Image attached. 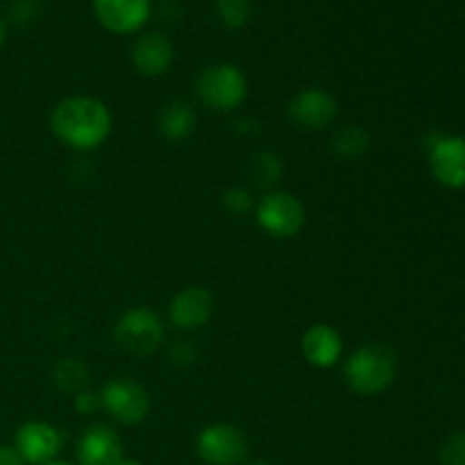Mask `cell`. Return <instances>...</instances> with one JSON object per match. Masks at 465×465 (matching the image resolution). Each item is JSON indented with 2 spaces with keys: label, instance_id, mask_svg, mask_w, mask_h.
Instances as JSON below:
<instances>
[{
  "label": "cell",
  "instance_id": "obj_1",
  "mask_svg": "<svg viewBox=\"0 0 465 465\" xmlns=\"http://www.w3.org/2000/svg\"><path fill=\"white\" fill-rule=\"evenodd\" d=\"M50 130L66 148L89 153L112 134V112L94 95H68L50 112Z\"/></svg>",
  "mask_w": 465,
  "mask_h": 465
},
{
  "label": "cell",
  "instance_id": "obj_2",
  "mask_svg": "<svg viewBox=\"0 0 465 465\" xmlns=\"http://www.w3.org/2000/svg\"><path fill=\"white\" fill-rule=\"evenodd\" d=\"M348 389L359 398L384 393L398 377V354L384 343H366L354 350L343 366Z\"/></svg>",
  "mask_w": 465,
  "mask_h": 465
},
{
  "label": "cell",
  "instance_id": "obj_3",
  "mask_svg": "<svg viewBox=\"0 0 465 465\" xmlns=\"http://www.w3.org/2000/svg\"><path fill=\"white\" fill-rule=\"evenodd\" d=\"M195 94L213 112H232L248 98V80L234 64H213L200 71Z\"/></svg>",
  "mask_w": 465,
  "mask_h": 465
},
{
  "label": "cell",
  "instance_id": "obj_4",
  "mask_svg": "<svg viewBox=\"0 0 465 465\" xmlns=\"http://www.w3.org/2000/svg\"><path fill=\"white\" fill-rule=\"evenodd\" d=\"M118 348L132 357H150L163 341L162 318L148 307H132L123 313L114 327Z\"/></svg>",
  "mask_w": 465,
  "mask_h": 465
},
{
  "label": "cell",
  "instance_id": "obj_5",
  "mask_svg": "<svg viewBox=\"0 0 465 465\" xmlns=\"http://www.w3.org/2000/svg\"><path fill=\"white\" fill-rule=\"evenodd\" d=\"M248 450V436L230 422L207 425L195 439V452L204 465H241Z\"/></svg>",
  "mask_w": 465,
  "mask_h": 465
},
{
  "label": "cell",
  "instance_id": "obj_6",
  "mask_svg": "<svg viewBox=\"0 0 465 465\" xmlns=\"http://www.w3.org/2000/svg\"><path fill=\"white\" fill-rule=\"evenodd\" d=\"M304 207L293 193L271 191L257 204V223L272 239H293L304 227Z\"/></svg>",
  "mask_w": 465,
  "mask_h": 465
},
{
  "label": "cell",
  "instance_id": "obj_7",
  "mask_svg": "<svg viewBox=\"0 0 465 465\" xmlns=\"http://www.w3.org/2000/svg\"><path fill=\"white\" fill-rule=\"evenodd\" d=\"M100 400L104 411L121 425H139L150 413L148 391L127 377L109 380L100 391Z\"/></svg>",
  "mask_w": 465,
  "mask_h": 465
},
{
  "label": "cell",
  "instance_id": "obj_8",
  "mask_svg": "<svg viewBox=\"0 0 465 465\" xmlns=\"http://www.w3.org/2000/svg\"><path fill=\"white\" fill-rule=\"evenodd\" d=\"M153 0H94V14L112 35H134L148 23Z\"/></svg>",
  "mask_w": 465,
  "mask_h": 465
},
{
  "label": "cell",
  "instance_id": "obj_9",
  "mask_svg": "<svg viewBox=\"0 0 465 465\" xmlns=\"http://www.w3.org/2000/svg\"><path fill=\"white\" fill-rule=\"evenodd\" d=\"M14 448L27 465H45L54 461L62 450V431L44 420H30L18 427Z\"/></svg>",
  "mask_w": 465,
  "mask_h": 465
},
{
  "label": "cell",
  "instance_id": "obj_10",
  "mask_svg": "<svg viewBox=\"0 0 465 465\" xmlns=\"http://www.w3.org/2000/svg\"><path fill=\"white\" fill-rule=\"evenodd\" d=\"M336 116H339L336 98L327 94L325 89H318V86L302 89L289 103V118L302 130H322V127L331 125Z\"/></svg>",
  "mask_w": 465,
  "mask_h": 465
},
{
  "label": "cell",
  "instance_id": "obj_11",
  "mask_svg": "<svg viewBox=\"0 0 465 465\" xmlns=\"http://www.w3.org/2000/svg\"><path fill=\"white\" fill-rule=\"evenodd\" d=\"M431 175L448 189H465V139L439 136L430 145Z\"/></svg>",
  "mask_w": 465,
  "mask_h": 465
},
{
  "label": "cell",
  "instance_id": "obj_12",
  "mask_svg": "<svg viewBox=\"0 0 465 465\" xmlns=\"http://www.w3.org/2000/svg\"><path fill=\"white\" fill-rule=\"evenodd\" d=\"M175 48L163 32H145L132 45V66L143 77H162L171 71Z\"/></svg>",
  "mask_w": 465,
  "mask_h": 465
},
{
  "label": "cell",
  "instance_id": "obj_13",
  "mask_svg": "<svg viewBox=\"0 0 465 465\" xmlns=\"http://www.w3.org/2000/svg\"><path fill=\"white\" fill-rule=\"evenodd\" d=\"M213 316V295L203 286H186L175 298L171 300L168 307V318L173 327L182 331L200 330Z\"/></svg>",
  "mask_w": 465,
  "mask_h": 465
},
{
  "label": "cell",
  "instance_id": "obj_14",
  "mask_svg": "<svg viewBox=\"0 0 465 465\" xmlns=\"http://www.w3.org/2000/svg\"><path fill=\"white\" fill-rule=\"evenodd\" d=\"M125 459L123 440L112 427L94 425L84 430L77 443L80 465H118Z\"/></svg>",
  "mask_w": 465,
  "mask_h": 465
},
{
  "label": "cell",
  "instance_id": "obj_15",
  "mask_svg": "<svg viewBox=\"0 0 465 465\" xmlns=\"http://www.w3.org/2000/svg\"><path fill=\"white\" fill-rule=\"evenodd\" d=\"M302 354L313 368H334L343 354V336L331 325H312L302 336Z\"/></svg>",
  "mask_w": 465,
  "mask_h": 465
},
{
  "label": "cell",
  "instance_id": "obj_16",
  "mask_svg": "<svg viewBox=\"0 0 465 465\" xmlns=\"http://www.w3.org/2000/svg\"><path fill=\"white\" fill-rule=\"evenodd\" d=\"M159 132L163 139L173 141V143H182L189 139L195 130V112L191 109L189 103L182 100H173L159 114Z\"/></svg>",
  "mask_w": 465,
  "mask_h": 465
},
{
  "label": "cell",
  "instance_id": "obj_17",
  "mask_svg": "<svg viewBox=\"0 0 465 465\" xmlns=\"http://www.w3.org/2000/svg\"><path fill=\"white\" fill-rule=\"evenodd\" d=\"M331 150H334L336 157L352 162V159L363 157L371 150V134L361 125H348L336 132L334 139H331Z\"/></svg>",
  "mask_w": 465,
  "mask_h": 465
},
{
  "label": "cell",
  "instance_id": "obj_18",
  "mask_svg": "<svg viewBox=\"0 0 465 465\" xmlns=\"http://www.w3.org/2000/svg\"><path fill=\"white\" fill-rule=\"evenodd\" d=\"M53 381L62 393H80L89 384V368L80 359H59L53 368Z\"/></svg>",
  "mask_w": 465,
  "mask_h": 465
},
{
  "label": "cell",
  "instance_id": "obj_19",
  "mask_svg": "<svg viewBox=\"0 0 465 465\" xmlns=\"http://www.w3.org/2000/svg\"><path fill=\"white\" fill-rule=\"evenodd\" d=\"M250 173H252V180L257 186H275L284 173V163H282L280 154L263 150L252 157Z\"/></svg>",
  "mask_w": 465,
  "mask_h": 465
},
{
  "label": "cell",
  "instance_id": "obj_20",
  "mask_svg": "<svg viewBox=\"0 0 465 465\" xmlns=\"http://www.w3.org/2000/svg\"><path fill=\"white\" fill-rule=\"evenodd\" d=\"M216 14L227 30H241L252 18V0H216Z\"/></svg>",
  "mask_w": 465,
  "mask_h": 465
},
{
  "label": "cell",
  "instance_id": "obj_21",
  "mask_svg": "<svg viewBox=\"0 0 465 465\" xmlns=\"http://www.w3.org/2000/svg\"><path fill=\"white\" fill-rule=\"evenodd\" d=\"M440 465H465V431L448 436L439 450Z\"/></svg>",
  "mask_w": 465,
  "mask_h": 465
},
{
  "label": "cell",
  "instance_id": "obj_22",
  "mask_svg": "<svg viewBox=\"0 0 465 465\" xmlns=\"http://www.w3.org/2000/svg\"><path fill=\"white\" fill-rule=\"evenodd\" d=\"M223 209L234 216H245L252 209V195L243 186H232L223 193Z\"/></svg>",
  "mask_w": 465,
  "mask_h": 465
},
{
  "label": "cell",
  "instance_id": "obj_23",
  "mask_svg": "<svg viewBox=\"0 0 465 465\" xmlns=\"http://www.w3.org/2000/svg\"><path fill=\"white\" fill-rule=\"evenodd\" d=\"M41 14L39 0H14L12 7H9V16L16 25L27 27L30 23H35Z\"/></svg>",
  "mask_w": 465,
  "mask_h": 465
},
{
  "label": "cell",
  "instance_id": "obj_24",
  "mask_svg": "<svg viewBox=\"0 0 465 465\" xmlns=\"http://www.w3.org/2000/svg\"><path fill=\"white\" fill-rule=\"evenodd\" d=\"M98 409H103V400H100V393H94V391H80L75 395V411L82 413V416H91Z\"/></svg>",
  "mask_w": 465,
  "mask_h": 465
},
{
  "label": "cell",
  "instance_id": "obj_25",
  "mask_svg": "<svg viewBox=\"0 0 465 465\" xmlns=\"http://www.w3.org/2000/svg\"><path fill=\"white\" fill-rule=\"evenodd\" d=\"M0 465H27L14 445H0Z\"/></svg>",
  "mask_w": 465,
  "mask_h": 465
},
{
  "label": "cell",
  "instance_id": "obj_26",
  "mask_svg": "<svg viewBox=\"0 0 465 465\" xmlns=\"http://www.w3.org/2000/svg\"><path fill=\"white\" fill-rule=\"evenodd\" d=\"M171 352H177V357H171L173 359V363H189V361H195V357H198V354L193 352V350L189 348V345H186V341H182V343H177V348H173Z\"/></svg>",
  "mask_w": 465,
  "mask_h": 465
},
{
  "label": "cell",
  "instance_id": "obj_27",
  "mask_svg": "<svg viewBox=\"0 0 465 465\" xmlns=\"http://www.w3.org/2000/svg\"><path fill=\"white\" fill-rule=\"evenodd\" d=\"M5 36H7V30H5L3 16H0V48H3V44H5Z\"/></svg>",
  "mask_w": 465,
  "mask_h": 465
},
{
  "label": "cell",
  "instance_id": "obj_28",
  "mask_svg": "<svg viewBox=\"0 0 465 465\" xmlns=\"http://www.w3.org/2000/svg\"><path fill=\"white\" fill-rule=\"evenodd\" d=\"M250 465H275V463H271V461H266V459H257V461H252Z\"/></svg>",
  "mask_w": 465,
  "mask_h": 465
},
{
  "label": "cell",
  "instance_id": "obj_29",
  "mask_svg": "<svg viewBox=\"0 0 465 465\" xmlns=\"http://www.w3.org/2000/svg\"><path fill=\"white\" fill-rule=\"evenodd\" d=\"M118 465H141V463H136V461H130V459H123V461L118 463Z\"/></svg>",
  "mask_w": 465,
  "mask_h": 465
},
{
  "label": "cell",
  "instance_id": "obj_30",
  "mask_svg": "<svg viewBox=\"0 0 465 465\" xmlns=\"http://www.w3.org/2000/svg\"><path fill=\"white\" fill-rule=\"evenodd\" d=\"M45 465H71V463H64V461H50V463H45Z\"/></svg>",
  "mask_w": 465,
  "mask_h": 465
}]
</instances>
